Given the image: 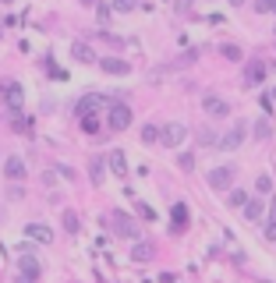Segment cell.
I'll use <instances>...</instances> for the list:
<instances>
[{
  "mask_svg": "<svg viewBox=\"0 0 276 283\" xmlns=\"http://www.w3.org/2000/svg\"><path fill=\"white\" fill-rule=\"evenodd\" d=\"M106 128L110 131H128L131 128V106L128 103H110L106 106Z\"/></svg>",
  "mask_w": 276,
  "mask_h": 283,
  "instance_id": "6da1fadb",
  "label": "cell"
},
{
  "mask_svg": "<svg viewBox=\"0 0 276 283\" xmlns=\"http://www.w3.org/2000/svg\"><path fill=\"white\" fill-rule=\"evenodd\" d=\"M234 181H238V167L234 163H223V167L209 170V177H206V184L213 191H227V188H234Z\"/></svg>",
  "mask_w": 276,
  "mask_h": 283,
  "instance_id": "7a4b0ae2",
  "label": "cell"
},
{
  "mask_svg": "<svg viewBox=\"0 0 276 283\" xmlns=\"http://www.w3.org/2000/svg\"><path fill=\"white\" fill-rule=\"evenodd\" d=\"M184 142H188V128L181 124V120H170V124L160 128V145H167V149H181Z\"/></svg>",
  "mask_w": 276,
  "mask_h": 283,
  "instance_id": "3957f363",
  "label": "cell"
},
{
  "mask_svg": "<svg viewBox=\"0 0 276 283\" xmlns=\"http://www.w3.org/2000/svg\"><path fill=\"white\" fill-rule=\"evenodd\" d=\"M110 223H113V234H117V237H128V241H138V223H135V220H131L128 213H121V209H113Z\"/></svg>",
  "mask_w": 276,
  "mask_h": 283,
  "instance_id": "277c9868",
  "label": "cell"
},
{
  "mask_svg": "<svg viewBox=\"0 0 276 283\" xmlns=\"http://www.w3.org/2000/svg\"><path fill=\"white\" fill-rule=\"evenodd\" d=\"M110 106V99L106 96H99V92H89V96H82L74 103V113L78 117H92V113H99V110H106Z\"/></svg>",
  "mask_w": 276,
  "mask_h": 283,
  "instance_id": "5b68a950",
  "label": "cell"
},
{
  "mask_svg": "<svg viewBox=\"0 0 276 283\" xmlns=\"http://www.w3.org/2000/svg\"><path fill=\"white\" fill-rule=\"evenodd\" d=\"M266 60L262 57H252V60H245V85H262L266 82Z\"/></svg>",
  "mask_w": 276,
  "mask_h": 283,
  "instance_id": "8992f818",
  "label": "cell"
},
{
  "mask_svg": "<svg viewBox=\"0 0 276 283\" xmlns=\"http://www.w3.org/2000/svg\"><path fill=\"white\" fill-rule=\"evenodd\" d=\"M245 135H248V128H245V124H234L223 138H216V145H220V149H227V152H234V149H241Z\"/></svg>",
  "mask_w": 276,
  "mask_h": 283,
  "instance_id": "52a82bcc",
  "label": "cell"
},
{
  "mask_svg": "<svg viewBox=\"0 0 276 283\" xmlns=\"http://www.w3.org/2000/svg\"><path fill=\"white\" fill-rule=\"evenodd\" d=\"M202 110H206L213 120L230 117V103H227V99H220V96H206V99H202Z\"/></svg>",
  "mask_w": 276,
  "mask_h": 283,
  "instance_id": "ba28073f",
  "label": "cell"
},
{
  "mask_svg": "<svg viewBox=\"0 0 276 283\" xmlns=\"http://www.w3.org/2000/svg\"><path fill=\"white\" fill-rule=\"evenodd\" d=\"M4 103H7V110H11V113H21L25 92H21V85H18V82H7V85H4Z\"/></svg>",
  "mask_w": 276,
  "mask_h": 283,
  "instance_id": "9c48e42d",
  "label": "cell"
},
{
  "mask_svg": "<svg viewBox=\"0 0 276 283\" xmlns=\"http://www.w3.org/2000/svg\"><path fill=\"white\" fill-rule=\"evenodd\" d=\"M99 67H103L106 74H117V78L131 74V64H128L124 57H99Z\"/></svg>",
  "mask_w": 276,
  "mask_h": 283,
  "instance_id": "30bf717a",
  "label": "cell"
},
{
  "mask_svg": "<svg viewBox=\"0 0 276 283\" xmlns=\"http://www.w3.org/2000/svg\"><path fill=\"white\" fill-rule=\"evenodd\" d=\"M170 220H174V234H184V230H188V223H191V213H188V206H184V202H174Z\"/></svg>",
  "mask_w": 276,
  "mask_h": 283,
  "instance_id": "8fae6325",
  "label": "cell"
},
{
  "mask_svg": "<svg viewBox=\"0 0 276 283\" xmlns=\"http://www.w3.org/2000/svg\"><path fill=\"white\" fill-rule=\"evenodd\" d=\"M71 57H74L78 64H96V60H99L96 50H92L89 43H82V39H78V43H71Z\"/></svg>",
  "mask_w": 276,
  "mask_h": 283,
  "instance_id": "7c38bea8",
  "label": "cell"
},
{
  "mask_svg": "<svg viewBox=\"0 0 276 283\" xmlns=\"http://www.w3.org/2000/svg\"><path fill=\"white\" fill-rule=\"evenodd\" d=\"M106 167H110L117 177H128V156H124L121 149H113V152L106 156Z\"/></svg>",
  "mask_w": 276,
  "mask_h": 283,
  "instance_id": "4fadbf2b",
  "label": "cell"
},
{
  "mask_svg": "<svg viewBox=\"0 0 276 283\" xmlns=\"http://www.w3.org/2000/svg\"><path fill=\"white\" fill-rule=\"evenodd\" d=\"M18 273L28 276V280H35V276H39V259H35L32 252H25V255L18 259Z\"/></svg>",
  "mask_w": 276,
  "mask_h": 283,
  "instance_id": "5bb4252c",
  "label": "cell"
},
{
  "mask_svg": "<svg viewBox=\"0 0 276 283\" xmlns=\"http://www.w3.org/2000/svg\"><path fill=\"white\" fill-rule=\"evenodd\" d=\"M266 202H269V198H248L245 206H241L245 220H262V213H266Z\"/></svg>",
  "mask_w": 276,
  "mask_h": 283,
  "instance_id": "9a60e30c",
  "label": "cell"
},
{
  "mask_svg": "<svg viewBox=\"0 0 276 283\" xmlns=\"http://www.w3.org/2000/svg\"><path fill=\"white\" fill-rule=\"evenodd\" d=\"M4 174L11 177V181H21L28 170H25V159L21 156H7V163H4Z\"/></svg>",
  "mask_w": 276,
  "mask_h": 283,
  "instance_id": "2e32d148",
  "label": "cell"
},
{
  "mask_svg": "<svg viewBox=\"0 0 276 283\" xmlns=\"http://www.w3.org/2000/svg\"><path fill=\"white\" fill-rule=\"evenodd\" d=\"M252 135H255V142H266V138L273 135V117H269V113H262V117L255 120V128H252Z\"/></svg>",
  "mask_w": 276,
  "mask_h": 283,
  "instance_id": "e0dca14e",
  "label": "cell"
},
{
  "mask_svg": "<svg viewBox=\"0 0 276 283\" xmlns=\"http://www.w3.org/2000/svg\"><path fill=\"white\" fill-rule=\"evenodd\" d=\"M156 255V245H152V241H135V248H131V259L135 262H149Z\"/></svg>",
  "mask_w": 276,
  "mask_h": 283,
  "instance_id": "ac0fdd59",
  "label": "cell"
},
{
  "mask_svg": "<svg viewBox=\"0 0 276 283\" xmlns=\"http://www.w3.org/2000/svg\"><path fill=\"white\" fill-rule=\"evenodd\" d=\"M248 202V191L245 188H227V209H241Z\"/></svg>",
  "mask_w": 276,
  "mask_h": 283,
  "instance_id": "d6986e66",
  "label": "cell"
},
{
  "mask_svg": "<svg viewBox=\"0 0 276 283\" xmlns=\"http://www.w3.org/2000/svg\"><path fill=\"white\" fill-rule=\"evenodd\" d=\"M25 234H28V237H35V241H43V245H50V241H53V234H50L43 223H28V227H25Z\"/></svg>",
  "mask_w": 276,
  "mask_h": 283,
  "instance_id": "ffe728a7",
  "label": "cell"
},
{
  "mask_svg": "<svg viewBox=\"0 0 276 283\" xmlns=\"http://www.w3.org/2000/svg\"><path fill=\"white\" fill-rule=\"evenodd\" d=\"M220 53H223L227 60H234V64H241V60H245V53H241L238 43H220Z\"/></svg>",
  "mask_w": 276,
  "mask_h": 283,
  "instance_id": "44dd1931",
  "label": "cell"
},
{
  "mask_svg": "<svg viewBox=\"0 0 276 283\" xmlns=\"http://www.w3.org/2000/svg\"><path fill=\"white\" fill-rule=\"evenodd\" d=\"M142 142L156 145V142H160V128H156V124H142Z\"/></svg>",
  "mask_w": 276,
  "mask_h": 283,
  "instance_id": "7402d4cb",
  "label": "cell"
},
{
  "mask_svg": "<svg viewBox=\"0 0 276 283\" xmlns=\"http://www.w3.org/2000/svg\"><path fill=\"white\" fill-rule=\"evenodd\" d=\"M64 230H67V234H78V230H82V220H78V213H71V209L64 213Z\"/></svg>",
  "mask_w": 276,
  "mask_h": 283,
  "instance_id": "603a6c76",
  "label": "cell"
},
{
  "mask_svg": "<svg viewBox=\"0 0 276 283\" xmlns=\"http://www.w3.org/2000/svg\"><path fill=\"white\" fill-rule=\"evenodd\" d=\"M255 191H259V195H273V181H269V174H259V177H255Z\"/></svg>",
  "mask_w": 276,
  "mask_h": 283,
  "instance_id": "cb8c5ba5",
  "label": "cell"
},
{
  "mask_svg": "<svg viewBox=\"0 0 276 283\" xmlns=\"http://www.w3.org/2000/svg\"><path fill=\"white\" fill-rule=\"evenodd\" d=\"M262 237H266V241H276V216H269V220L262 223Z\"/></svg>",
  "mask_w": 276,
  "mask_h": 283,
  "instance_id": "d4e9b609",
  "label": "cell"
},
{
  "mask_svg": "<svg viewBox=\"0 0 276 283\" xmlns=\"http://www.w3.org/2000/svg\"><path fill=\"white\" fill-rule=\"evenodd\" d=\"M82 131H89V135L99 131V117H96V113H92V117H82Z\"/></svg>",
  "mask_w": 276,
  "mask_h": 283,
  "instance_id": "484cf974",
  "label": "cell"
},
{
  "mask_svg": "<svg viewBox=\"0 0 276 283\" xmlns=\"http://www.w3.org/2000/svg\"><path fill=\"white\" fill-rule=\"evenodd\" d=\"M135 7H138V0H113V11H121V14L124 11H135Z\"/></svg>",
  "mask_w": 276,
  "mask_h": 283,
  "instance_id": "4316f807",
  "label": "cell"
},
{
  "mask_svg": "<svg viewBox=\"0 0 276 283\" xmlns=\"http://www.w3.org/2000/svg\"><path fill=\"white\" fill-rule=\"evenodd\" d=\"M177 167H181V170H191V167H195V156H191V152H181V156H177Z\"/></svg>",
  "mask_w": 276,
  "mask_h": 283,
  "instance_id": "83f0119b",
  "label": "cell"
},
{
  "mask_svg": "<svg viewBox=\"0 0 276 283\" xmlns=\"http://www.w3.org/2000/svg\"><path fill=\"white\" fill-rule=\"evenodd\" d=\"M273 7H276V0H255V11L259 14H269Z\"/></svg>",
  "mask_w": 276,
  "mask_h": 283,
  "instance_id": "f1b7e54d",
  "label": "cell"
},
{
  "mask_svg": "<svg viewBox=\"0 0 276 283\" xmlns=\"http://www.w3.org/2000/svg\"><path fill=\"white\" fill-rule=\"evenodd\" d=\"M96 14H99V21H110V14H113V7H110V4H99V7H96Z\"/></svg>",
  "mask_w": 276,
  "mask_h": 283,
  "instance_id": "f546056e",
  "label": "cell"
},
{
  "mask_svg": "<svg viewBox=\"0 0 276 283\" xmlns=\"http://www.w3.org/2000/svg\"><path fill=\"white\" fill-rule=\"evenodd\" d=\"M199 145H216V135H209V131L202 128V131H199Z\"/></svg>",
  "mask_w": 276,
  "mask_h": 283,
  "instance_id": "4dcf8cb0",
  "label": "cell"
},
{
  "mask_svg": "<svg viewBox=\"0 0 276 283\" xmlns=\"http://www.w3.org/2000/svg\"><path fill=\"white\" fill-rule=\"evenodd\" d=\"M92 181H96V184L103 181V159H96V163H92Z\"/></svg>",
  "mask_w": 276,
  "mask_h": 283,
  "instance_id": "1f68e13d",
  "label": "cell"
},
{
  "mask_svg": "<svg viewBox=\"0 0 276 283\" xmlns=\"http://www.w3.org/2000/svg\"><path fill=\"white\" fill-rule=\"evenodd\" d=\"M138 213H142V216H145V220H156V213H152V209H149V206H142V202H138Z\"/></svg>",
  "mask_w": 276,
  "mask_h": 283,
  "instance_id": "d6a6232c",
  "label": "cell"
},
{
  "mask_svg": "<svg viewBox=\"0 0 276 283\" xmlns=\"http://www.w3.org/2000/svg\"><path fill=\"white\" fill-rule=\"evenodd\" d=\"M191 4H195V0H177V7H181V11H188Z\"/></svg>",
  "mask_w": 276,
  "mask_h": 283,
  "instance_id": "836d02e7",
  "label": "cell"
},
{
  "mask_svg": "<svg viewBox=\"0 0 276 283\" xmlns=\"http://www.w3.org/2000/svg\"><path fill=\"white\" fill-rule=\"evenodd\" d=\"M227 4H230V7H245V0H227Z\"/></svg>",
  "mask_w": 276,
  "mask_h": 283,
  "instance_id": "e575fe53",
  "label": "cell"
},
{
  "mask_svg": "<svg viewBox=\"0 0 276 283\" xmlns=\"http://www.w3.org/2000/svg\"><path fill=\"white\" fill-rule=\"evenodd\" d=\"M266 96H269V99H273V106H276V85H273V92H266Z\"/></svg>",
  "mask_w": 276,
  "mask_h": 283,
  "instance_id": "d590c367",
  "label": "cell"
},
{
  "mask_svg": "<svg viewBox=\"0 0 276 283\" xmlns=\"http://www.w3.org/2000/svg\"><path fill=\"white\" fill-rule=\"evenodd\" d=\"M18 283H35V280H28V276H21V280H18Z\"/></svg>",
  "mask_w": 276,
  "mask_h": 283,
  "instance_id": "8d00e7d4",
  "label": "cell"
},
{
  "mask_svg": "<svg viewBox=\"0 0 276 283\" xmlns=\"http://www.w3.org/2000/svg\"><path fill=\"white\" fill-rule=\"evenodd\" d=\"M0 4H14V0H0Z\"/></svg>",
  "mask_w": 276,
  "mask_h": 283,
  "instance_id": "74e56055",
  "label": "cell"
},
{
  "mask_svg": "<svg viewBox=\"0 0 276 283\" xmlns=\"http://www.w3.org/2000/svg\"><path fill=\"white\" fill-rule=\"evenodd\" d=\"M273 11H276V7H273Z\"/></svg>",
  "mask_w": 276,
  "mask_h": 283,
  "instance_id": "f35d334b",
  "label": "cell"
}]
</instances>
